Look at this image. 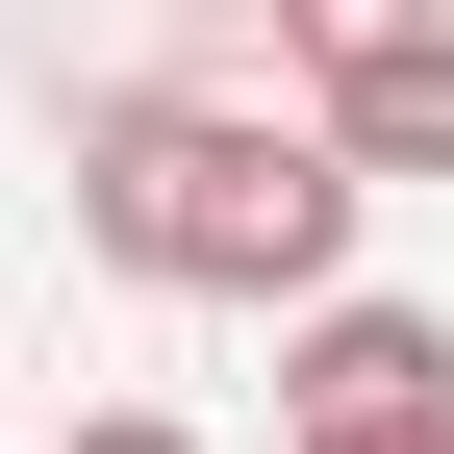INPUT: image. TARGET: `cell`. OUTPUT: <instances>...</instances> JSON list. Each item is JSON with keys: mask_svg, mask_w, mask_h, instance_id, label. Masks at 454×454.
<instances>
[{"mask_svg": "<svg viewBox=\"0 0 454 454\" xmlns=\"http://www.w3.org/2000/svg\"><path fill=\"white\" fill-rule=\"evenodd\" d=\"M76 253L152 278V303H278V328H303L328 278H354V177H328L303 101L127 76V101H76Z\"/></svg>", "mask_w": 454, "mask_h": 454, "instance_id": "cell-1", "label": "cell"}, {"mask_svg": "<svg viewBox=\"0 0 454 454\" xmlns=\"http://www.w3.org/2000/svg\"><path fill=\"white\" fill-rule=\"evenodd\" d=\"M429 404H454V328L429 303H354V278H328V303L278 328V454L303 429H429Z\"/></svg>", "mask_w": 454, "mask_h": 454, "instance_id": "cell-2", "label": "cell"}, {"mask_svg": "<svg viewBox=\"0 0 454 454\" xmlns=\"http://www.w3.org/2000/svg\"><path fill=\"white\" fill-rule=\"evenodd\" d=\"M303 127H328V177H354V202H379V177H454V26L379 51V76H303Z\"/></svg>", "mask_w": 454, "mask_h": 454, "instance_id": "cell-3", "label": "cell"}, {"mask_svg": "<svg viewBox=\"0 0 454 454\" xmlns=\"http://www.w3.org/2000/svg\"><path fill=\"white\" fill-rule=\"evenodd\" d=\"M454 0H278V76H379V51H429Z\"/></svg>", "mask_w": 454, "mask_h": 454, "instance_id": "cell-4", "label": "cell"}, {"mask_svg": "<svg viewBox=\"0 0 454 454\" xmlns=\"http://www.w3.org/2000/svg\"><path fill=\"white\" fill-rule=\"evenodd\" d=\"M76 454H202V429H177V404H101V429H76Z\"/></svg>", "mask_w": 454, "mask_h": 454, "instance_id": "cell-5", "label": "cell"}, {"mask_svg": "<svg viewBox=\"0 0 454 454\" xmlns=\"http://www.w3.org/2000/svg\"><path fill=\"white\" fill-rule=\"evenodd\" d=\"M303 454H454V404H429V429H303Z\"/></svg>", "mask_w": 454, "mask_h": 454, "instance_id": "cell-6", "label": "cell"}]
</instances>
